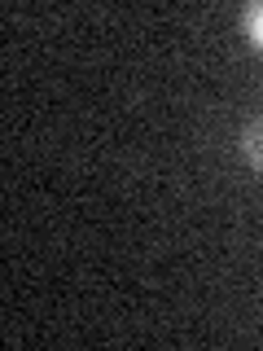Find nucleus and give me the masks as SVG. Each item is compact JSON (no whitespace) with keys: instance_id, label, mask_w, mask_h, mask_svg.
<instances>
[{"instance_id":"f257e3e1","label":"nucleus","mask_w":263,"mask_h":351,"mask_svg":"<svg viewBox=\"0 0 263 351\" xmlns=\"http://www.w3.org/2000/svg\"><path fill=\"white\" fill-rule=\"evenodd\" d=\"M237 145H241V158H246L250 167L263 176V110H255V114H250L246 123H241Z\"/></svg>"},{"instance_id":"f03ea898","label":"nucleus","mask_w":263,"mask_h":351,"mask_svg":"<svg viewBox=\"0 0 263 351\" xmlns=\"http://www.w3.org/2000/svg\"><path fill=\"white\" fill-rule=\"evenodd\" d=\"M241 36L250 40V49L263 53V0H250V5H241Z\"/></svg>"}]
</instances>
